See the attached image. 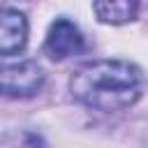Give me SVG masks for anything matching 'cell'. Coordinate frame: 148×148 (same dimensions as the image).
Returning <instances> with one entry per match:
<instances>
[{
	"label": "cell",
	"instance_id": "obj_1",
	"mask_svg": "<svg viewBox=\"0 0 148 148\" xmlns=\"http://www.w3.org/2000/svg\"><path fill=\"white\" fill-rule=\"evenodd\" d=\"M146 88L143 72L127 60H92L69 79L72 97L95 111L116 113L134 106Z\"/></svg>",
	"mask_w": 148,
	"mask_h": 148
},
{
	"label": "cell",
	"instance_id": "obj_2",
	"mask_svg": "<svg viewBox=\"0 0 148 148\" xmlns=\"http://www.w3.org/2000/svg\"><path fill=\"white\" fill-rule=\"evenodd\" d=\"M46 74L35 60H18L0 65V95L9 99L35 97L44 88Z\"/></svg>",
	"mask_w": 148,
	"mask_h": 148
},
{
	"label": "cell",
	"instance_id": "obj_3",
	"mask_svg": "<svg viewBox=\"0 0 148 148\" xmlns=\"http://www.w3.org/2000/svg\"><path fill=\"white\" fill-rule=\"evenodd\" d=\"M83 49H86V37L74 21L60 16L51 23L46 39H44V53L51 60H56V62L67 60L72 56H79Z\"/></svg>",
	"mask_w": 148,
	"mask_h": 148
},
{
	"label": "cell",
	"instance_id": "obj_4",
	"mask_svg": "<svg viewBox=\"0 0 148 148\" xmlns=\"http://www.w3.org/2000/svg\"><path fill=\"white\" fill-rule=\"evenodd\" d=\"M28 44V18L18 9H0V56H16Z\"/></svg>",
	"mask_w": 148,
	"mask_h": 148
},
{
	"label": "cell",
	"instance_id": "obj_5",
	"mask_svg": "<svg viewBox=\"0 0 148 148\" xmlns=\"http://www.w3.org/2000/svg\"><path fill=\"white\" fill-rule=\"evenodd\" d=\"M141 9H148V0H95L92 12L99 23L123 25L139 16Z\"/></svg>",
	"mask_w": 148,
	"mask_h": 148
}]
</instances>
